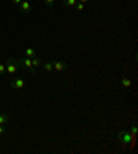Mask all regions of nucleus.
Listing matches in <instances>:
<instances>
[{"instance_id":"f257e3e1","label":"nucleus","mask_w":138,"mask_h":154,"mask_svg":"<svg viewBox=\"0 0 138 154\" xmlns=\"http://www.w3.org/2000/svg\"><path fill=\"white\" fill-rule=\"evenodd\" d=\"M19 64L18 61L14 60V58H8L7 63H6V72H8V75H14L15 72L18 71Z\"/></svg>"},{"instance_id":"f03ea898","label":"nucleus","mask_w":138,"mask_h":154,"mask_svg":"<svg viewBox=\"0 0 138 154\" xmlns=\"http://www.w3.org/2000/svg\"><path fill=\"white\" fill-rule=\"evenodd\" d=\"M18 64H19V67H24V68L28 69V71H30L32 74L35 72V69H36L32 65V58H29V57H22V58H19Z\"/></svg>"},{"instance_id":"7ed1b4c3","label":"nucleus","mask_w":138,"mask_h":154,"mask_svg":"<svg viewBox=\"0 0 138 154\" xmlns=\"http://www.w3.org/2000/svg\"><path fill=\"white\" fill-rule=\"evenodd\" d=\"M117 140L124 144H128L133 140V135L128 132H120V133H117Z\"/></svg>"},{"instance_id":"20e7f679","label":"nucleus","mask_w":138,"mask_h":154,"mask_svg":"<svg viewBox=\"0 0 138 154\" xmlns=\"http://www.w3.org/2000/svg\"><path fill=\"white\" fill-rule=\"evenodd\" d=\"M10 85H11L13 89L19 90V89H24V88H25V81L21 79V78H13L11 79V82H10Z\"/></svg>"},{"instance_id":"39448f33","label":"nucleus","mask_w":138,"mask_h":154,"mask_svg":"<svg viewBox=\"0 0 138 154\" xmlns=\"http://www.w3.org/2000/svg\"><path fill=\"white\" fill-rule=\"evenodd\" d=\"M53 67H54L55 71H65L68 68V64H66L65 61H61V60H57L53 63Z\"/></svg>"},{"instance_id":"423d86ee","label":"nucleus","mask_w":138,"mask_h":154,"mask_svg":"<svg viewBox=\"0 0 138 154\" xmlns=\"http://www.w3.org/2000/svg\"><path fill=\"white\" fill-rule=\"evenodd\" d=\"M19 7H21L22 13H25V14H29L30 11H32V6H30V3L26 2V0H22L21 4H19Z\"/></svg>"},{"instance_id":"0eeeda50","label":"nucleus","mask_w":138,"mask_h":154,"mask_svg":"<svg viewBox=\"0 0 138 154\" xmlns=\"http://www.w3.org/2000/svg\"><path fill=\"white\" fill-rule=\"evenodd\" d=\"M36 50L35 49H32V47H26L25 49V57H29V58H33L36 57Z\"/></svg>"},{"instance_id":"6e6552de","label":"nucleus","mask_w":138,"mask_h":154,"mask_svg":"<svg viewBox=\"0 0 138 154\" xmlns=\"http://www.w3.org/2000/svg\"><path fill=\"white\" fill-rule=\"evenodd\" d=\"M8 122V115L6 112H0V125H6Z\"/></svg>"},{"instance_id":"1a4fd4ad","label":"nucleus","mask_w":138,"mask_h":154,"mask_svg":"<svg viewBox=\"0 0 138 154\" xmlns=\"http://www.w3.org/2000/svg\"><path fill=\"white\" fill-rule=\"evenodd\" d=\"M42 68H43L44 71L50 72V71H53V69H54V67H53V63H46V64L42 65Z\"/></svg>"},{"instance_id":"9d476101","label":"nucleus","mask_w":138,"mask_h":154,"mask_svg":"<svg viewBox=\"0 0 138 154\" xmlns=\"http://www.w3.org/2000/svg\"><path fill=\"white\" fill-rule=\"evenodd\" d=\"M77 3V0H64V4L66 7H75Z\"/></svg>"},{"instance_id":"9b49d317","label":"nucleus","mask_w":138,"mask_h":154,"mask_svg":"<svg viewBox=\"0 0 138 154\" xmlns=\"http://www.w3.org/2000/svg\"><path fill=\"white\" fill-rule=\"evenodd\" d=\"M122 85H123L124 88H130V86L133 85V82H131L130 78H123L122 79Z\"/></svg>"},{"instance_id":"f8f14e48","label":"nucleus","mask_w":138,"mask_h":154,"mask_svg":"<svg viewBox=\"0 0 138 154\" xmlns=\"http://www.w3.org/2000/svg\"><path fill=\"white\" fill-rule=\"evenodd\" d=\"M32 65L35 67V68H36V67H39V65H42V61H40V58L37 57V56L32 58Z\"/></svg>"},{"instance_id":"ddd939ff","label":"nucleus","mask_w":138,"mask_h":154,"mask_svg":"<svg viewBox=\"0 0 138 154\" xmlns=\"http://www.w3.org/2000/svg\"><path fill=\"white\" fill-rule=\"evenodd\" d=\"M75 7H76V10H77V11H83V10H84V4H83V3H80V2H77Z\"/></svg>"},{"instance_id":"4468645a","label":"nucleus","mask_w":138,"mask_h":154,"mask_svg":"<svg viewBox=\"0 0 138 154\" xmlns=\"http://www.w3.org/2000/svg\"><path fill=\"white\" fill-rule=\"evenodd\" d=\"M55 3V0H44V4L47 6V7H53Z\"/></svg>"},{"instance_id":"2eb2a0df","label":"nucleus","mask_w":138,"mask_h":154,"mask_svg":"<svg viewBox=\"0 0 138 154\" xmlns=\"http://www.w3.org/2000/svg\"><path fill=\"white\" fill-rule=\"evenodd\" d=\"M4 74H6V65L0 64V75H4Z\"/></svg>"},{"instance_id":"dca6fc26","label":"nucleus","mask_w":138,"mask_h":154,"mask_svg":"<svg viewBox=\"0 0 138 154\" xmlns=\"http://www.w3.org/2000/svg\"><path fill=\"white\" fill-rule=\"evenodd\" d=\"M135 133H137V126H135L134 124H133V125H131V135H133V136H134Z\"/></svg>"},{"instance_id":"f3484780","label":"nucleus","mask_w":138,"mask_h":154,"mask_svg":"<svg viewBox=\"0 0 138 154\" xmlns=\"http://www.w3.org/2000/svg\"><path fill=\"white\" fill-rule=\"evenodd\" d=\"M4 132H6V128H4L3 125H0V135H3Z\"/></svg>"},{"instance_id":"a211bd4d","label":"nucleus","mask_w":138,"mask_h":154,"mask_svg":"<svg viewBox=\"0 0 138 154\" xmlns=\"http://www.w3.org/2000/svg\"><path fill=\"white\" fill-rule=\"evenodd\" d=\"M21 2H22V0H13V3H14L15 6H19V4H21Z\"/></svg>"},{"instance_id":"6ab92c4d","label":"nucleus","mask_w":138,"mask_h":154,"mask_svg":"<svg viewBox=\"0 0 138 154\" xmlns=\"http://www.w3.org/2000/svg\"><path fill=\"white\" fill-rule=\"evenodd\" d=\"M79 2H80V3H83V4H84V3H87L88 0H79Z\"/></svg>"}]
</instances>
